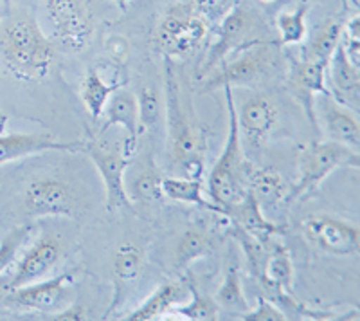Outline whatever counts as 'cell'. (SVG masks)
<instances>
[{
  "mask_svg": "<svg viewBox=\"0 0 360 321\" xmlns=\"http://www.w3.org/2000/svg\"><path fill=\"white\" fill-rule=\"evenodd\" d=\"M164 94L168 123L169 156L184 177L202 179L205 166V139L186 112L173 60L164 58Z\"/></svg>",
  "mask_w": 360,
  "mask_h": 321,
  "instance_id": "1",
  "label": "cell"
},
{
  "mask_svg": "<svg viewBox=\"0 0 360 321\" xmlns=\"http://www.w3.org/2000/svg\"><path fill=\"white\" fill-rule=\"evenodd\" d=\"M0 54L17 78L40 80L53 69L56 47L33 17L22 15L0 31Z\"/></svg>",
  "mask_w": 360,
  "mask_h": 321,
  "instance_id": "2",
  "label": "cell"
},
{
  "mask_svg": "<svg viewBox=\"0 0 360 321\" xmlns=\"http://www.w3.org/2000/svg\"><path fill=\"white\" fill-rule=\"evenodd\" d=\"M225 103L229 112V128H227V139H225L224 150L218 157L217 165L213 166L207 177V191L211 202L217 208V213L224 215L229 206H234L245 199L249 194L247 186V166L250 160L243 156L242 150V132L238 127L236 103H234L233 87H224Z\"/></svg>",
  "mask_w": 360,
  "mask_h": 321,
  "instance_id": "3",
  "label": "cell"
},
{
  "mask_svg": "<svg viewBox=\"0 0 360 321\" xmlns=\"http://www.w3.org/2000/svg\"><path fill=\"white\" fill-rule=\"evenodd\" d=\"M209 33V22L193 4L176 2L164 13L155 29V46L164 58H188L200 49Z\"/></svg>",
  "mask_w": 360,
  "mask_h": 321,
  "instance_id": "4",
  "label": "cell"
},
{
  "mask_svg": "<svg viewBox=\"0 0 360 321\" xmlns=\"http://www.w3.org/2000/svg\"><path fill=\"white\" fill-rule=\"evenodd\" d=\"M45 22L53 40L65 49H86L96 31V15L90 0H44Z\"/></svg>",
  "mask_w": 360,
  "mask_h": 321,
  "instance_id": "5",
  "label": "cell"
},
{
  "mask_svg": "<svg viewBox=\"0 0 360 321\" xmlns=\"http://www.w3.org/2000/svg\"><path fill=\"white\" fill-rule=\"evenodd\" d=\"M360 156L356 150L337 141H323L314 144L303 157L301 177L288 189L287 204L307 199L315 189L319 188L335 170L339 168H359Z\"/></svg>",
  "mask_w": 360,
  "mask_h": 321,
  "instance_id": "6",
  "label": "cell"
},
{
  "mask_svg": "<svg viewBox=\"0 0 360 321\" xmlns=\"http://www.w3.org/2000/svg\"><path fill=\"white\" fill-rule=\"evenodd\" d=\"M76 276L78 271L63 272L49 280H38L11 291H4V294H0V303L13 309L37 310L45 316H51L70 305Z\"/></svg>",
  "mask_w": 360,
  "mask_h": 321,
  "instance_id": "7",
  "label": "cell"
},
{
  "mask_svg": "<svg viewBox=\"0 0 360 321\" xmlns=\"http://www.w3.org/2000/svg\"><path fill=\"white\" fill-rule=\"evenodd\" d=\"M303 235L315 249L332 256H353L360 249L359 226L332 215L308 217L303 222Z\"/></svg>",
  "mask_w": 360,
  "mask_h": 321,
  "instance_id": "8",
  "label": "cell"
},
{
  "mask_svg": "<svg viewBox=\"0 0 360 321\" xmlns=\"http://www.w3.org/2000/svg\"><path fill=\"white\" fill-rule=\"evenodd\" d=\"M270 51L262 42H247L242 49L231 54L220 67L211 73L204 85V91L224 89V87H242L258 78L269 67Z\"/></svg>",
  "mask_w": 360,
  "mask_h": 321,
  "instance_id": "9",
  "label": "cell"
},
{
  "mask_svg": "<svg viewBox=\"0 0 360 321\" xmlns=\"http://www.w3.org/2000/svg\"><path fill=\"white\" fill-rule=\"evenodd\" d=\"M83 152L90 157L99 177L103 179L105 195H107V210L112 213L121 208H131V201L124 186V173L131 163L130 157L124 156L121 150L115 152L96 141H86Z\"/></svg>",
  "mask_w": 360,
  "mask_h": 321,
  "instance_id": "10",
  "label": "cell"
},
{
  "mask_svg": "<svg viewBox=\"0 0 360 321\" xmlns=\"http://www.w3.org/2000/svg\"><path fill=\"white\" fill-rule=\"evenodd\" d=\"M25 211L33 217L72 218L76 199L67 182L54 177L34 179L24 194Z\"/></svg>",
  "mask_w": 360,
  "mask_h": 321,
  "instance_id": "11",
  "label": "cell"
},
{
  "mask_svg": "<svg viewBox=\"0 0 360 321\" xmlns=\"http://www.w3.org/2000/svg\"><path fill=\"white\" fill-rule=\"evenodd\" d=\"M252 31V17L240 8L231 9L220 20L217 31V40L209 49L204 63L198 70V78H205L213 73L217 67L227 60L238 49H242L249 42V33Z\"/></svg>",
  "mask_w": 360,
  "mask_h": 321,
  "instance_id": "12",
  "label": "cell"
},
{
  "mask_svg": "<svg viewBox=\"0 0 360 321\" xmlns=\"http://www.w3.org/2000/svg\"><path fill=\"white\" fill-rule=\"evenodd\" d=\"M63 256L62 242L53 235L41 237L34 246L24 255V258L18 262L17 271L6 285L4 291L22 287V285L33 284V282L44 280L45 275H49Z\"/></svg>",
  "mask_w": 360,
  "mask_h": 321,
  "instance_id": "13",
  "label": "cell"
},
{
  "mask_svg": "<svg viewBox=\"0 0 360 321\" xmlns=\"http://www.w3.org/2000/svg\"><path fill=\"white\" fill-rule=\"evenodd\" d=\"M103 125L99 134L107 132L110 127H123L127 137L121 146V152L134 159L139 149V111H137V98L128 91H117L110 96L108 103L103 108Z\"/></svg>",
  "mask_w": 360,
  "mask_h": 321,
  "instance_id": "14",
  "label": "cell"
},
{
  "mask_svg": "<svg viewBox=\"0 0 360 321\" xmlns=\"http://www.w3.org/2000/svg\"><path fill=\"white\" fill-rule=\"evenodd\" d=\"M86 141H56L44 134L0 136V166L44 152H83Z\"/></svg>",
  "mask_w": 360,
  "mask_h": 321,
  "instance_id": "15",
  "label": "cell"
},
{
  "mask_svg": "<svg viewBox=\"0 0 360 321\" xmlns=\"http://www.w3.org/2000/svg\"><path fill=\"white\" fill-rule=\"evenodd\" d=\"M360 67L355 65L344 51L342 44L335 49L333 56L328 62L330 70V87L332 98L340 105L356 111L359 108V89H360Z\"/></svg>",
  "mask_w": 360,
  "mask_h": 321,
  "instance_id": "16",
  "label": "cell"
},
{
  "mask_svg": "<svg viewBox=\"0 0 360 321\" xmlns=\"http://www.w3.org/2000/svg\"><path fill=\"white\" fill-rule=\"evenodd\" d=\"M326 73L328 63L314 62V60H292L290 65V80L292 85L295 87V91L299 92L301 98H304L307 103V114L314 127L317 128V121H315L314 114V98L317 94L330 96V89L326 85Z\"/></svg>",
  "mask_w": 360,
  "mask_h": 321,
  "instance_id": "17",
  "label": "cell"
},
{
  "mask_svg": "<svg viewBox=\"0 0 360 321\" xmlns=\"http://www.w3.org/2000/svg\"><path fill=\"white\" fill-rule=\"evenodd\" d=\"M319 112L330 141L346 144V146L359 152L360 125L355 114L349 112L348 107L344 108V105L335 101L332 94L324 96L323 101H319Z\"/></svg>",
  "mask_w": 360,
  "mask_h": 321,
  "instance_id": "18",
  "label": "cell"
},
{
  "mask_svg": "<svg viewBox=\"0 0 360 321\" xmlns=\"http://www.w3.org/2000/svg\"><path fill=\"white\" fill-rule=\"evenodd\" d=\"M236 118L240 132H245L252 143H259L276 127L278 111L266 96H252L247 99L242 108L236 107Z\"/></svg>",
  "mask_w": 360,
  "mask_h": 321,
  "instance_id": "19",
  "label": "cell"
},
{
  "mask_svg": "<svg viewBox=\"0 0 360 321\" xmlns=\"http://www.w3.org/2000/svg\"><path fill=\"white\" fill-rule=\"evenodd\" d=\"M262 208L263 206L258 202V199L254 197V194L249 189V194L245 195V199L238 202V204H234V206L227 208L224 211V215L231 218V222L234 226L242 227L247 233H250L256 239L263 240V242H269L278 233H281V227L276 226L270 220H266L263 217Z\"/></svg>",
  "mask_w": 360,
  "mask_h": 321,
  "instance_id": "20",
  "label": "cell"
},
{
  "mask_svg": "<svg viewBox=\"0 0 360 321\" xmlns=\"http://www.w3.org/2000/svg\"><path fill=\"white\" fill-rule=\"evenodd\" d=\"M188 280H176L168 282V284L160 285L152 296L148 298L139 309H135L134 313L128 314L124 320L128 321H152L159 320V317L172 314L175 307L186 303L188 301Z\"/></svg>",
  "mask_w": 360,
  "mask_h": 321,
  "instance_id": "21",
  "label": "cell"
},
{
  "mask_svg": "<svg viewBox=\"0 0 360 321\" xmlns=\"http://www.w3.org/2000/svg\"><path fill=\"white\" fill-rule=\"evenodd\" d=\"M295 280L294 262L290 258L287 247L281 244H274L269 249V256L263 265V275L258 280L259 287L263 289V296L270 298L278 291H287L292 293Z\"/></svg>",
  "mask_w": 360,
  "mask_h": 321,
  "instance_id": "22",
  "label": "cell"
},
{
  "mask_svg": "<svg viewBox=\"0 0 360 321\" xmlns=\"http://www.w3.org/2000/svg\"><path fill=\"white\" fill-rule=\"evenodd\" d=\"M143 262H144L143 249L135 246V244L124 242L115 249L114 265H112L114 280H115V294L107 316L115 309V307H117L119 303H121V301H123L124 291H127L128 285L134 284V282L139 278L141 269H143Z\"/></svg>",
  "mask_w": 360,
  "mask_h": 321,
  "instance_id": "23",
  "label": "cell"
},
{
  "mask_svg": "<svg viewBox=\"0 0 360 321\" xmlns=\"http://www.w3.org/2000/svg\"><path fill=\"white\" fill-rule=\"evenodd\" d=\"M247 186L258 199L262 206H276L279 202H285L288 194L287 182L274 170L258 168L256 165L249 163L245 172Z\"/></svg>",
  "mask_w": 360,
  "mask_h": 321,
  "instance_id": "24",
  "label": "cell"
},
{
  "mask_svg": "<svg viewBox=\"0 0 360 321\" xmlns=\"http://www.w3.org/2000/svg\"><path fill=\"white\" fill-rule=\"evenodd\" d=\"M123 87V82L107 83L101 78L96 69H89L82 85V101L92 120H99L103 114V108L108 103V99L114 92H117Z\"/></svg>",
  "mask_w": 360,
  "mask_h": 321,
  "instance_id": "25",
  "label": "cell"
},
{
  "mask_svg": "<svg viewBox=\"0 0 360 321\" xmlns=\"http://www.w3.org/2000/svg\"><path fill=\"white\" fill-rule=\"evenodd\" d=\"M162 194L169 201L182 202V204H193V206L204 208V210L217 213L213 202L205 201L202 179L191 177H164Z\"/></svg>",
  "mask_w": 360,
  "mask_h": 321,
  "instance_id": "26",
  "label": "cell"
},
{
  "mask_svg": "<svg viewBox=\"0 0 360 321\" xmlns=\"http://www.w3.org/2000/svg\"><path fill=\"white\" fill-rule=\"evenodd\" d=\"M213 247V242L209 239L207 231L200 227H189L182 233V237L176 242L175 260L179 271H188L197 260L209 255Z\"/></svg>",
  "mask_w": 360,
  "mask_h": 321,
  "instance_id": "27",
  "label": "cell"
},
{
  "mask_svg": "<svg viewBox=\"0 0 360 321\" xmlns=\"http://www.w3.org/2000/svg\"><path fill=\"white\" fill-rule=\"evenodd\" d=\"M342 29V25L337 24V22H328L326 25H323L319 33L314 37V40L303 49V58L321 63L330 62V58L333 56L340 44Z\"/></svg>",
  "mask_w": 360,
  "mask_h": 321,
  "instance_id": "28",
  "label": "cell"
},
{
  "mask_svg": "<svg viewBox=\"0 0 360 321\" xmlns=\"http://www.w3.org/2000/svg\"><path fill=\"white\" fill-rule=\"evenodd\" d=\"M310 11L308 2H301L294 11H285L278 15L276 25H278L279 40L285 46H297L307 37V17Z\"/></svg>",
  "mask_w": 360,
  "mask_h": 321,
  "instance_id": "29",
  "label": "cell"
},
{
  "mask_svg": "<svg viewBox=\"0 0 360 321\" xmlns=\"http://www.w3.org/2000/svg\"><path fill=\"white\" fill-rule=\"evenodd\" d=\"M218 307H224L227 310H233L236 314H243L250 310L249 301H247L245 294H243V284L242 275L236 265H231L225 272V278L220 285V291L217 294Z\"/></svg>",
  "mask_w": 360,
  "mask_h": 321,
  "instance_id": "30",
  "label": "cell"
},
{
  "mask_svg": "<svg viewBox=\"0 0 360 321\" xmlns=\"http://www.w3.org/2000/svg\"><path fill=\"white\" fill-rule=\"evenodd\" d=\"M188 289H189V303L179 305L173 309V316H180L184 317V320H191V321H214L218 320L220 316V309H218L217 301L211 300L205 294L198 293L197 285L188 282Z\"/></svg>",
  "mask_w": 360,
  "mask_h": 321,
  "instance_id": "31",
  "label": "cell"
},
{
  "mask_svg": "<svg viewBox=\"0 0 360 321\" xmlns=\"http://www.w3.org/2000/svg\"><path fill=\"white\" fill-rule=\"evenodd\" d=\"M127 191L131 202L148 206H160L166 199L162 194V177L157 175V172L141 173L139 177L131 181L130 189Z\"/></svg>",
  "mask_w": 360,
  "mask_h": 321,
  "instance_id": "32",
  "label": "cell"
},
{
  "mask_svg": "<svg viewBox=\"0 0 360 321\" xmlns=\"http://www.w3.org/2000/svg\"><path fill=\"white\" fill-rule=\"evenodd\" d=\"M31 231H33L31 226H18L2 240V244H0V275L17 260L18 251L22 249L25 240L29 239Z\"/></svg>",
  "mask_w": 360,
  "mask_h": 321,
  "instance_id": "33",
  "label": "cell"
},
{
  "mask_svg": "<svg viewBox=\"0 0 360 321\" xmlns=\"http://www.w3.org/2000/svg\"><path fill=\"white\" fill-rule=\"evenodd\" d=\"M137 111H139V127L153 128L159 121V96L152 87H144L137 98Z\"/></svg>",
  "mask_w": 360,
  "mask_h": 321,
  "instance_id": "34",
  "label": "cell"
},
{
  "mask_svg": "<svg viewBox=\"0 0 360 321\" xmlns=\"http://www.w3.org/2000/svg\"><path fill=\"white\" fill-rule=\"evenodd\" d=\"M240 0H191L193 8L207 22H220Z\"/></svg>",
  "mask_w": 360,
  "mask_h": 321,
  "instance_id": "35",
  "label": "cell"
},
{
  "mask_svg": "<svg viewBox=\"0 0 360 321\" xmlns=\"http://www.w3.org/2000/svg\"><path fill=\"white\" fill-rule=\"evenodd\" d=\"M242 320L245 321H285L288 316L279 309L274 301H270L269 298L262 296L258 301V307L252 310H247L242 314Z\"/></svg>",
  "mask_w": 360,
  "mask_h": 321,
  "instance_id": "36",
  "label": "cell"
},
{
  "mask_svg": "<svg viewBox=\"0 0 360 321\" xmlns=\"http://www.w3.org/2000/svg\"><path fill=\"white\" fill-rule=\"evenodd\" d=\"M107 53L115 62H124L128 53H130V44H128V40L124 37L115 34V37H110L107 40Z\"/></svg>",
  "mask_w": 360,
  "mask_h": 321,
  "instance_id": "37",
  "label": "cell"
},
{
  "mask_svg": "<svg viewBox=\"0 0 360 321\" xmlns=\"http://www.w3.org/2000/svg\"><path fill=\"white\" fill-rule=\"evenodd\" d=\"M47 320L79 321V320H86V314H85V309H83L82 305L70 303V305H67L65 309L60 310V313H54V314H51V316H47Z\"/></svg>",
  "mask_w": 360,
  "mask_h": 321,
  "instance_id": "38",
  "label": "cell"
},
{
  "mask_svg": "<svg viewBox=\"0 0 360 321\" xmlns=\"http://www.w3.org/2000/svg\"><path fill=\"white\" fill-rule=\"evenodd\" d=\"M114 2H115V6L121 9V11H127L128 6L131 4V0H114Z\"/></svg>",
  "mask_w": 360,
  "mask_h": 321,
  "instance_id": "39",
  "label": "cell"
},
{
  "mask_svg": "<svg viewBox=\"0 0 360 321\" xmlns=\"http://www.w3.org/2000/svg\"><path fill=\"white\" fill-rule=\"evenodd\" d=\"M265 2H272V0H265Z\"/></svg>",
  "mask_w": 360,
  "mask_h": 321,
  "instance_id": "40",
  "label": "cell"
},
{
  "mask_svg": "<svg viewBox=\"0 0 360 321\" xmlns=\"http://www.w3.org/2000/svg\"><path fill=\"white\" fill-rule=\"evenodd\" d=\"M0 4H2V0H0Z\"/></svg>",
  "mask_w": 360,
  "mask_h": 321,
  "instance_id": "41",
  "label": "cell"
}]
</instances>
